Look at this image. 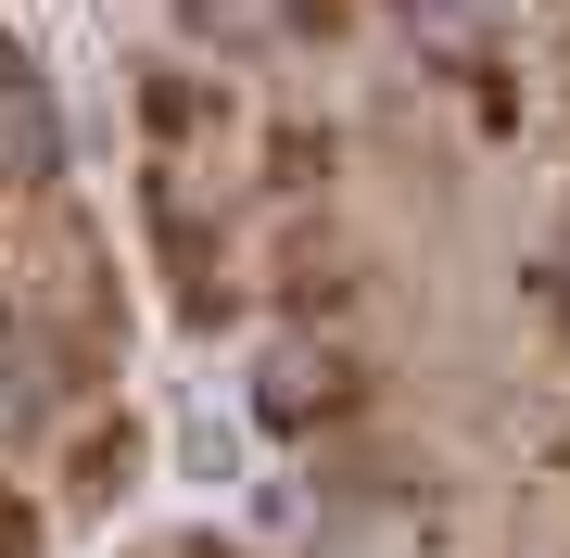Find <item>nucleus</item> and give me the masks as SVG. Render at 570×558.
Returning <instances> with one entry per match:
<instances>
[{
  "label": "nucleus",
  "mask_w": 570,
  "mask_h": 558,
  "mask_svg": "<svg viewBox=\"0 0 570 558\" xmlns=\"http://www.w3.org/2000/svg\"><path fill=\"white\" fill-rule=\"evenodd\" d=\"M0 317L51 343L63 381H102L115 343H127V305H115V267H102V228L77 216L63 178H13L0 190Z\"/></svg>",
  "instance_id": "1"
},
{
  "label": "nucleus",
  "mask_w": 570,
  "mask_h": 558,
  "mask_svg": "<svg viewBox=\"0 0 570 558\" xmlns=\"http://www.w3.org/2000/svg\"><path fill=\"white\" fill-rule=\"evenodd\" d=\"M178 26L204 51H305V39H330V26H343V0H178Z\"/></svg>",
  "instance_id": "2"
},
{
  "label": "nucleus",
  "mask_w": 570,
  "mask_h": 558,
  "mask_svg": "<svg viewBox=\"0 0 570 558\" xmlns=\"http://www.w3.org/2000/svg\"><path fill=\"white\" fill-rule=\"evenodd\" d=\"M13 178H51V102H39V77H26L13 26H0V190Z\"/></svg>",
  "instance_id": "3"
},
{
  "label": "nucleus",
  "mask_w": 570,
  "mask_h": 558,
  "mask_svg": "<svg viewBox=\"0 0 570 558\" xmlns=\"http://www.w3.org/2000/svg\"><path fill=\"white\" fill-rule=\"evenodd\" d=\"M355 407V355H305L292 343L279 369H266V419H279V432H305V419H343Z\"/></svg>",
  "instance_id": "4"
},
{
  "label": "nucleus",
  "mask_w": 570,
  "mask_h": 558,
  "mask_svg": "<svg viewBox=\"0 0 570 558\" xmlns=\"http://www.w3.org/2000/svg\"><path fill=\"white\" fill-rule=\"evenodd\" d=\"M0 558H39V496L0 470Z\"/></svg>",
  "instance_id": "5"
},
{
  "label": "nucleus",
  "mask_w": 570,
  "mask_h": 558,
  "mask_svg": "<svg viewBox=\"0 0 570 558\" xmlns=\"http://www.w3.org/2000/svg\"><path fill=\"white\" fill-rule=\"evenodd\" d=\"M546 317H570V242L546 254Z\"/></svg>",
  "instance_id": "6"
},
{
  "label": "nucleus",
  "mask_w": 570,
  "mask_h": 558,
  "mask_svg": "<svg viewBox=\"0 0 570 558\" xmlns=\"http://www.w3.org/2000/svg\"><path fill=\"white\" fill-rule=\"evenodd\" d=\"M153 558H228V546H153Z\"/></svg>",
  "instance_id": "7"
}]
</instances>
